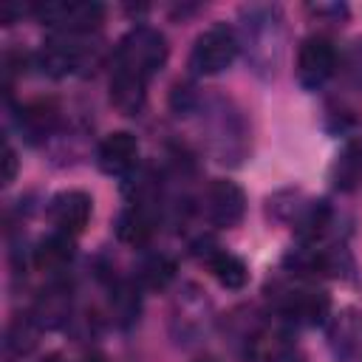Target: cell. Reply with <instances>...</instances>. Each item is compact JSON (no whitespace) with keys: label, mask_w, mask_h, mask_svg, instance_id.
<instances>
[{"label":"cell","mask_w":362,"mask_h":362,"mask_svg":"<svg viewBox=\"0 0 362 362\" xmlns=\"http://www.w3.org/2000/svg\"><path fill=\"white\" fill-rule=\"evenodd\" d=\"M167 62V40L158 28L139 25L127 31L116 48V65L113 74L133 76L139 82H147L153 74H158Z\"/></svg>","instance_id":"cell-1"},{"label":"cell","mask_w":362,"mask_h":362,"mask_svg":"<svg viewBox=\"0 0 362 362\" xmlns=\"http://www.w3.org/2000/svg\"><path fill=\"white\" fill-rule=\"evenodd\" d=\"M238 48H240L238 34L226 23H215L198 34L189 54V68L195 74H221L235 62Z\"/></svg>","instance_id":"cell-2"},{"label":"cell","mask_w":362,"mask_h":362,"mask_svg":"<svg viewBox=\"0 0 362 362\" xmlns=\"http://www.w3.org/2000/svg\"><path fill=\"white\" fill-rule=\"evenodd\" d=\"M337 65H339V57L328 37L314 34V37L303 40V45L297 51V79L303 88H308V90L322 88L334 76Z\"/></svg>","instance_id":"cell-3"},{"label":"cell","mask_w":362,"mask_h":362,"mask_svg":"<svg viewBox=\"0 0 362 362\" xmlns=\"http://www.w3.org/2000/svg\"><path fill=\"white\" fill-rule=\"evenodd\" d=\"M102 14L105 8L99 3H65V0H57V3H45L37 8V17L48 25L57 28V34H85V31H93L99 23H102Z\"/></svg>","instance_id":"cell-4"},{"label":"cell","mask_w":362,"mask_h":362,"mask_svg":"<svg viewBox=\"0 0 362 362\" xmlns=\"http://www.w3.org/2000/svg\"><path fill=\"white\" fill-rule=\"evenodd\" d=\"M204 209H206V218L209 223L221 226V229H232L243 221L246 215V195L243 189L229 181V178H215L209 187H206V195H204Z\"/></svg>","instance_id":"cell-5"},{"label":"cell","mask_w":362,"mask_h":362,"mask_svg":"<svg viewBox=\"0 0 362 362\" xmlns=\"http://www.w3.org/2000/svg\"><path fill=\"white\" fill-rule=\"evenodd\" d=\"M90 212H93V201L82 189H65L48 201V221L57 226V232H65L71 238L88 226Z\"/></svg>","instance_id":"cell-6"},{"label":"cell","mask_w":362,"mask_h":362,"mask_svg":"<svg viewBox=\"0 0 362 362\" xmlns=\"http://www.w3.org/2000/svg\"><path fill=\"white\" fill-rule=\"evenodd\" d=\"M99 167L107 175H124L136 167L139 158V141L130 130H113L99 141Z\"/></svg>","instance_id":"cell-7"},{"label":"cell","mask_w":362,"mask_h":362,"mask_svg":"<svg viewBox=\"0 0 362 362\" xmlns=\"http://www.w3.org/2000/svg\"><path fill=\"white\" fill-rule=\"evenodd\" d=\"M82 57H85V48L79 45L76 34H54L48 42H42V51L37 54L42 71L51 76L71 74L74 68H79Z\"/></svg>","instance_id":"cell-8"},{"label":"cell","mask_w":362,"mask_h":362,"mask_svg":"<svg viewBox=\"0 0 362 362\" xmlns=\"http://www.w3.org/2000/svg\"><path fill=\"white\" fill-rule=\"evenodd\" d=\"M331 184L339 192H354L362 184V144L345 141L331 164Z\"/></svg>","instance_id":"cell-9"},{"label":"cell","mask_w":362,"mask_h":362,"mask_svg":"<svg viewBox=\"0 0 362 362\" xmlns=\"http://www.w3.org/2000/svg\"><path fill=\"white\" fill-rule=\"evenodd\" d=\"M57 105L51 102V99H34V102H28V105H23V110H20V130H23V136L28 139V141H42V139H48V133L54 130V124H57Z\"/></svg>","instance_id":"cell-10"},{"label":"cell","mask_w":362,"mask_h":362,"mask_svg":"<svg viewBox=\"0 0 362 362\" xmlns=\"http://www.w3.org/2000/svg\"><path fill=\"white\" fill-rule=\"evenodd\" d=\"M283 308L291 320L314 325L328 314V297L317 288H291L283 300Z\"/></svg>","instance_id":"cell-11"},{"label":"cell","mask_w":362,"mask_h":362,"mask_svg":"<svg viewBox=\"0 0 362 362\" xmlns=\"http://www.w3.org/2000/svg\"><path fill=\"white\" fill-rule=\"evenodd\" d=\"M204 263H206L209 274H212L223 288H243L246 280H249L246 263H243L238 255L226 252V249H209V252L204 255Z\"/></svg>","instance_id":"cell-12"},{"label":"cell","mask_w":362,"mask_h":362,"mask_svg":"<svg viewBox=\"0 0 362 362\" xmlns=\"http://www.w3.org/2000/svg\"><path fill=\"white\" fill-rule=\"evenodd\" d=\"M68 308H71L68 288H62V286H51V288H45V291L37 297L31 317L37 320L40 328H42V325H45V328H57V325L65 322Z\"/></svg>","instance_id":"cell-13"},{"label":"cell","mask_w":362,"mask_h":362,"mask_svg":"<svg viewBox=\"0 0 362 362\" xmlns=\"http://www.w3.org/2000/svg\"><path fill=\"white\" fill-rule=\"evenodd\" d=\"M71 257H74V240L65 232H54L42 238L40 246L34 249V266L42 272H59Z\"/></svg>","instance_id":"cell-14"},{"label":"cell","mask_w":362,"mask_h":362,"mask_svg":"<svg viewBox=\"0 0 362 362\" xmlns=\"http://www.w3.org/2000/svg\"><path fill=\"white\" fill-rule=\"evenodd\" d=\"M116 235L119 240L130 243V246H141L150 235H153V218L147 215V209L141 204H133L130 209H124L116 221Z\"/></svg>","instance_id":"cell-15"},{"label":"cell","mask_w":362,"mask_h":362,"mask_svg":"<svg viewBox=\"0 0 362 362\" xmlns=\"http://www.w3.org/2000/svg\"><path fill=\"white\" fill-rule=\"evenodd\" d=\"M144 85H147V82H139V79H133V76L113 74V79H110V99H113V105H116L122 113H136V110H141V105H144Z\"/></svg>","instance_id":"cell-16"},{"label":"cell","mask_w":362,"mask_h":362,"mask_svg":"<svg viewBox=\"0 0 362 362\" xmlns=\"http://www.w3.org/2000/svg\"><path fill=\"white\" fill-rule=\"evenodd\" d=\"M37 331H40V325H37V320L28 314V317H14L11 322H8V348L14 351V354H25V351H31L34 348V342H37Z\"/></svg>","instance_id":"cell-17"},{"label":"cell","mask_w":362,"mask_h":362,"mask_svg":"<svg viewBox=\"0 0 362 362\" xmlns=\"http://www.w3.org/2000/svg\"><path fill=\"white\" fill-rule=\"evenodd\" d=\"M173 274H175V266H173V260H167V257H150L144 266H141V272H139V277H141V283L147 286V288H164L170 280H173Z\"/></svg>","instance_id":"cell-18"},{"label":"cell","mask_w":362,"mask_h":362,"mask_svg":"<svg viewBox=\"0 0 362 362\" xmlns=\"http://www.w3.org/2000/svg\"><path fill=\"white\" fill-rule=\"evenodd\" d=\"M342 76L354 88H362V37H356L345 48V54H342Z\"/></svg>","instance_id":"cell-19"},{"label":"cell","mask_w":362,"mask_h":362,"mask_svg":"<svg viewBox=\"0 0 362 362\" xmlns=\"http://www.w3.org/2000/svg\"><path fill=\"white\" fill-rule=\"evenodd\" d=\"M266 362H297V351L288 342H274L266 354Z\"/></svg>","instance_id":"cell-20"},{"label":"cell","mask_w":362,"mask_h":362,"mask_svg":"<svg viewBox=\"0 0 362 362\" xmlns=\"http://www.w3.org/2000/svg\"><path fill=\"white\" fill-rule=\"evenodd\" d=\"M14 175H17V153H14V147L6 141V144H3V184H11Z\"/></svg>","instance_id":"cell-21"},{"label":"cell","mask_w":362,"mask_h":362,"mask_svg":"<svg viewBox=\"0 0 362 362\" xmlns=\"http://www.w3.org/2000/svg\"><path fill=\"white\" fill-rule=\"evenodd\" d=\"M82 362H105V359H102V356H99V354H90V356H85V359H82Z\"/></svg>","instance_id":"cell-22"},{"label":"cell","mask_w":362,"mask_h":362,"mask_svg":"<svg viewBox=\"0 0 362 362\" xmlns=\"http://www.w3.org/2000/svg\"><path fill=\"white\" fill-rule=\"evenodd\" d=\"M42 362H59V356H48V359H42Z\"/></svg>","instance_id":"cell-23"}]
</instances>
